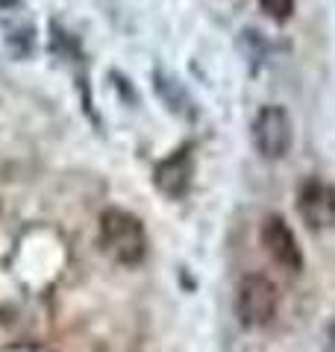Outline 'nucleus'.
Segmentation results:
<instances>
[{"mask_svg": "<svg viewBox=\"0 0 335 352\" xmlns=\"http://www.w3.org/2000/svg\"><path fill=\"white\" fill-rule=\"evenodd\" d=\"M100 247H103L118 264H141L148 256V235L136 214L124 208H109L100 217Z\"/></svg>", "mask_w": 335, "mask_h": 352, "instance_id": "f257e3e1", "label": "nucleus"}, {"mask_svg": "<svg viewBox=\"0 0 335 352\" xmlns=\"http://www.w3.org/2000/svg\"><path fill=\"white\" fill-rule=\"evenodd\" d=\"M236 314L241 326L247 329H262L274 320L276 314V288L274 282L262 276V273H250L238 282L236 294Z\"/></svg>", "mask_w": 335, "mask_h": 352, "instance_id": "f03ea898", "label": "nucleus"}, {"mask_svg": "<svg viewBox=\"0 0 335 352\" xmlns=\"http://www.w3.org/2000/svg\"><path fill=\"white\" fill-rule=\"evenodd\" d=\"M253 144L265 159H283L292 150V118L283 106H265L256 115Z\"/></svg>", "mask_w": 335, "mask_h": 352, "instance_id": "7ed1b4c3", "label": "nucleus"}, {"mask_svg": "<svg viewBox=\"0 0 335 352\" xmlns=\"http://www.w3.org/2000/svg\"><path fill=\"white\" fill-rule=\"evenodd\" d=\"M297 212L306 220L309 229L335 226V188L329 182L309 179L297 194Z\"/></svg>", "mask_w": 335, "mask_h": 352, "instance_id": "20e7f679", "label": "nucleus"}, {"mask_svg": "<svg viewBox=\"0 0 335 352\" xmlns=\"http://www.w3.org/2000/svg\"><path fill=\"white\" fill-rule=\"evenodd\" d=\"M262 247L267 250V256H271L283 270L297 273L300 267H303V252H300V247H297V238L292 232V226H288L279 214L267 217L262 223Z\"/></svg>", "mask_w": 335, "mask_h": 352, "instance_id": "39448f33", "label": "nucleus"}, {"mask_svg": "<svg viewBox=\"0 0 335 352\" xmlns=\"http://www.w3.org/2000/svg\"><path fill=\"white\" fill-rule=\"evenodd\" d=\"M192 176H194V153H192V147L174 150L171 156L162 159L153 168L156 188H159L165 197H171V200H180V197L188 191Z\"/></svg>", "mask_w": 335, "mask_h": 352, "instance_id": "423d86ee", "label": "nucleus"}, {"mask_svg": "<svg viewBox=\"0 0 335 352\" xmlns=\"http://www.w3.org/2000/svg\"><path fill=\"white\" fill-rule=\"evenodd\" d=\"M153 85H156V94L159 100L168 106V112L180 115V118H194L197 115V106L192 100V94L185 91V85L176 80V76L165 74V71H156L153 74Z\"/></svg>", "mask_w": 335, "mask_h": 352, "instance_id": "0eeeda50", "label": "nucleus"}, {"mask_svg": "<svg viewBox=\"0 0 335 352\" xmlns=\"http://www.w3.org/2000/svg\"><path fill=\"white\" fill-rule=\"evenodd\" d=\"M259 3L274 21H288L294 15V0H259Z\"/></svg>", "mask_w": 335, "mask_h": 352, "instance_id": "6e6552de", "label": "nucleus"}, {"mask_svg": "<svg viewBox=\"0 0 335 352\" xmlns=\"http://www.w3.org/2000/svg\"><path fill=\"white\" fill-rule=\"evenodd\" d=\"M327 352H335V323L329 326V332H327Z\"/></svg>", "mask_w": 335, "mask_h": 352, "instance_id": "1a4fd4ad", "label": "nucleus"}, {"mask_svg": "<svg viewBox=\"0 0 335 352\" xmlns=\"http://www.w3.org/2000/svg\"><path fill=\"white\" fill-rule=\"evenodd\" d=\"M15 3V0H0V6H12Z\"/></svg>", "mask_w": 335, "mask_h": 352, "instance_id": "9d476101", "label": "nucleus"}]
</instances>
